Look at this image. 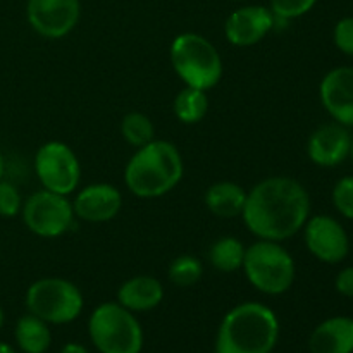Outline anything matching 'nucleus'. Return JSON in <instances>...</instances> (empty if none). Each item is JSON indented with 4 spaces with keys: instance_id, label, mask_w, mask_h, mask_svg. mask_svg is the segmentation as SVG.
<instances>
[{
    "instance_id": "f257e3e1",
    "label": "nucleus",
    "mask_w": 353,
    "mask_h": 353,
    "mask_svg": "<svg viewBox=\"0 0 353 353\" xmlns=\"http://www.w3.org/2000/svg\"><path fill=\"white\" fill-rule=\"evenodd\" d=\"M310 217V195L290 176H271L247 192L241 219L259 240L285 241L295 236Z\"/></svg>"
},
{
    "instance_id": "f03ea898",
    "label": "nucleus",
    "mask_w": 353,
    "mask_h": 353,
    "mask_svg": "<svg viewBox=\"0 0 353 353\" xmlns=\"http://www.w3.org/2000/svg\"><path fill=\"white\" fill-rule=\"evenodd\" d=\"M185 164L178 147L168 140H152L137 148L124 168V185L138 199H159L179 185Z\"/></svg>"
},
{
    "instance_id": "7ed1b4c3",
    "label": "nucleus",
    "mask_w": 353,
    "mask_h": 353,
    "mask_svg": "<svg viewBox=\"0 0 353 353\" xmlns=\"http://www.w3.org/2000/svg\"><path fill=\"white\" fill-rule=\"evenodd\" d=\"M279 338L274 310L259 302H245L224 316L217 331L216 353H271Z\"/></svg>"
},
{
    "instance_id": "20e7f679",
    "label": "nucleus",
    "mask_w": 353,
    "mask_h": 353,
    "mask_svg": "<svg viewBox=\"0 0 353 353\" xmlns=\"http://www.w3.org/2000/svg\"><path fill=\"white\" fill-rule=\"evenodd\" d=\"M171 64L185 86L209 92L223 78V59L210 40L199 33H181L169 48Z\"/></svg>"
},
{
    "instance_id": "39448f33",
    "label": "nucleus",
    "mask_w": 353,
    "mask_h": 353,
    "mask_svg": "<svg viewBox=\"0 0 353 353\" xmlns=\"http://www.w3.org/2000/svg\"><path fill=\"white\" fill-rule=\"evenodd\" d=\"M245 278L264 295H283L295 281L296 268L292 254L279 241L257 240L245 248Z\"/></svg>"
},
{
    "instance_id": "423d86ee",
    "label": "nucleus",
    "mask_w": 353,
    "mask_h": 353,
    "mask_svg": "<svg viewBox=\"0 0 353 353\" xmlns=\"http://www.w3.org/2000/svg\"><path fill=\"white\" fill-rule=\"evenodd\" d=\"M88 334L100 353H140L143 348L140 323L117 302H105L93 310Z\"/></svg>"
},
{
    "instance_id": "0eeeda50",
    "label": "nucleus",
    "mask_w": 353,
    "mask_h": 353,
    "mask_svg": "<svg viewBox=\"0 0 353 353\" xmlns=\"http://www.w3.org/2000/svg\"><path fill=\"white\" fill-rule=\"evenodd\" d=\"M28 312L47 324H68L78 319L85 300L74 283L64 278H41L31 283L24 296Z\"/></svg>"
},
{
    "instance_id": "6e6552de",
    "label": "nucleus",
    "mask_w": 353,
    "mask_h": 353,
    "mask_svg": "<svg viewBox=\"0 0 353 353\" xmlns=\"http://www.w3.org/2000/svg\"><path fill=\"white\" fill-rule=\"evenodd\" d=\"M34 172L43 190L59 195H71L81 181L78 155L64 141H47L34 155Z\"/></svg>"
},
{
    "instance_id": "1a4fd4ad",
    "label": "nucleus",
    "mask_w": 353,
    "mask_h": 353,
    "mask_svg": "<svg viewBox=\"0 0 353 353\" xmlns=\"http://www.w3.org/2000/svg\"><path fill=\"white\" fill-rule=\"evenodd\" d=\"M24 224L40 238H59L71 230L76 216L68 196L38 190L23 202L21 209Z\"/></svg>"
},
{
    "instance_id": "9d476101",
    "label": "nucleus",
    "mask_w": 353,
    "mask_h": 353,
    "mask_svg": "<svg viewBox=\"0 0 353 353\" xmlns=\"http://www.w3.org/2000/svg\"><path fill=\"white\" fill-rule=\"evenodd\" d=\"M26 17L34 33L59 40L71 33L81 17L79 0H28Z\"/></svg>"
},
{
    "instance_id": "9b49d317",
    "label": "nucleus",
    "mask_w": 353,
    "mask_h": 353,
    "mask_svg": "<svg viewBox=\"0 0 353 353\" xmlns=\"http://www.w3.org/2000/svg\"><path fill=\"white\" fill-rule=\"evenodd\" d=\"M302 230L307 250L317 261L324 264H340L347 259L350 252V240L338 219L319 214L309 217Z\"/></svg>"
},
{
    "instance_id": "f8f14e48",
    "label": "nucleus",
    "mask_w": 353,
    "mask_h": 353,
    "mask_svg": "<svg viewBox=\"0 0 353 353\" xmlns=\"http://www.w3.org/2000/svg\"><path fill=\"white\" fill-rule=\"evenodd\" d=\"M274 23L276 17L269 7L245 6L228 16L224 37L234 47H252L271 33Z\"/></svg>"
},
{
    "instance_id": "ddd939ff",
    "label": "nucleus",
    "mask_w": 353,
    "mask_h": 353,
    "mask_svg": "<svg viewBox=\"0 0 353 353\" xmlns=\"http://www.w3.org/2000/svg\"><path fill=\"white\" fill-rule=\"evenodd\" d=\"M72 203V210L78 219L85 223H109L123 207V195L109 183H95L81 188Z\"/></svg>"
},
{
    "instance_id": "4468645a",
    "label": "nucleus",
    "mask_w": 353,
    "mask_h": 353,
    "mask_svg": "<svg viewBox=\"0 0 353 353\" xmlns=\"http://www.w3.org/2000/svg\"><path fill=\"white\" fill-rule=\"evenodd\" d=\"M319 99L338 124L353 128V68L331 69L319 85Z\"/></svg>"
},
{
    "instance_id": "2eb2a0df",
    "label": "nucleus",
    "mask_w": 353,
    "mask_h": 353,
    "mask_svg": "<svg viewBox=\"0 0 353 353\" xmlns=\"http://www.w3.org/2000/svg\"><path fill=\"white\" fill-rule=\"evenodd\" d=\"M352 134L338 123L317 128L307 140V155L319 168H336L350 157Z\"/></svg>"
},
{
    "instance_id": "dca6fc26",
    "label": "nucleus",
    "mask_w": 353,
    "mask_h": 353,
    "mask_svg": "<svg viewBox=\"0 0 353 353\" xmlns=\"http://www.w3.org/2000/svg\"><path fill=\"white\" fill-rule=\"evenodd\" d=\"M312 353H353V319L330 317L312 331L309 340Z\"/></svg>"
},
{
    "instance_id": "f3484780",
    "label": "nucleus",
    "mask_w": 353,
    "mask_h": 353,
    "mask_svg": "<svg viewBox=\"0 0 353 353\" xmlns=\"http://www.w3.org/2000/svg\"><path fill=\"white\" fill-rule=\"evenodd\" d=\"M164 300V286L154 276L140 274L124 281L117 290V303L130 312H147Z\"/></svg>"
},
{
    "instance_id": "a211bd4d",
    "label": "nucleus",
    "mask_w": 353,
    "mask_h": 353,
    "mask_svg": "<svg viewBox=\"0 0 353 353\" xmlns=\"http://www.w3.org/2000/svg\"><path fill=\"white\" fill-rule=\"evenodd\" d=\"M245 200H247V192L243 190V186L233 181L214 183L203 195V202H205L209 212L219 219L241 217Z\"/></svg>"
},
{
    "instance_id": "6ab92c4d",
    "label": "nucleus",
    "mask_w": 353,
    "mask_h": 353,
    "mask_svg": "<svg viewBox=\"0 0 353 353\" xmlns=\"http://www.w3.org/2000/svg\"><path fill=\"white\" fill-rule=\"evenodd\" d=\"M14 336H16L17 347L24 353H45L52 343L48 324L33 314H26L17 321Z\"/></svg>"
},
{
    "instance_id": "aec40b11",
    "label": "nucleus",
    "mask_w": 353,
    "mask_h": 353,
    "mask_svg": "<svg viewBox=\"0 0 353 353\" xmlns=\"http://www.w3.org/2000/svg\"><path fill=\"white\" fill-rule=\"evenodd\" d=\"M245 259V245L234 236H223L209 248V261L216 271L230 274L240 271Z\"/></svg>"
},
{
    "instance_id": "412c9836",
    "label": "nucleus",
    "mask_w": 353,
    "mask_h": 353,
    "mask_svg": "<svg viewBox=\"0 0 353 353\" xmlns=\"http://www.w3.org/2000/svg\"><path fill=\"white\" fill-rule=\"evenodd\" d=\"M172 110L183 124H199L200 121H203V117L207 116V110H209L207 93L203 90L185 86L176 95L174 102H172Z\"/></svg>"
},
{
    "instance_id": "4be33fe9",
    "label": "nucleus",
    "mask_w": 353,
    "mask_h": 353,
    "mask_svg": "<svg viewBox=\"0 0 353 353\" xmlns=\"http://www.w3.org/2000/svg\"><path fill=\"white\" fill-rule=\"evenodd\" d=\"M121 134L128 145L140 148L155 140V128L150 117L145 114L130 112L121 121Z\"/></svg>"
},
{
    "instance_id": "5701e85b",
    "label": "nucleus",
    "mask_w": 353,
    "mask_h": 353,
    "mask_svg": "<svg viewBox=\"0 0 353 353\" xmlns=\"http://www.w3.org/2000/svg\"><path fill=\"white\" fill-rule=\"evenodd\" d=\"M169 281L179 288L195 286L203 276V265L195 255H179L169 265Z\"/></svg>"
},
{
    "instance_id": "b1692460",
    "label": "nucleus",
    "mask_w": 353,
    "mask_h": 353,
    "mask_svg": "<svg viewBox=\"0 0 353 353\" xmlns=\"http://www.w3.org/2000/svg\"><path fill=\"white\" fill-rule=\"evenodd\" d=\"M316 3L317 0H271L269 9L274 14L276 19L290 21L305 16Z\"/></svg>"
},
{
    "instance_id": "393cba45",
    "label": "nucleus",
    "mask_w": 353,
    "mask_h": 353,
    "mask_svg": "<svg viewBox=\"0 0 353 353\" xmlns=\"http://www.w3.org/2000/svg\"><path fill=\"white\" fill-rule=\"evenodd\" d=\"M331 199H333L334 209L343 217L353 221V176H345V178L338 179L333 193H331Z\"/></svg>"
},
{
    "instance_id": "a878e982",
    "label": "nucleus",
    "mask_w": 353,
    "mask_h": 353,
    "mask_svg": "<svg viewBox=\"0 0 353 353\" xmlns=\"http://www.w3.org/2000/svg\"><path fill=\"white\" fill-rule=\"evenodd\" d=\"M23 209V196L16 185L9 181H0V217H16Z\"/></svg>"
},
{
    "instance_id": "bb28decb",
    "label": "nucleus",
    "mask_w": 353,
    "mask_h": 353,
    "mask_svg": "<svg viewBox=\"0 0 353 353\" xmlns=\"http://www.w3.org/2000/svg\"><path fill=\"white\" fill-rule=\"evenodd\" d=\"M333 41L341 54L353 57V16L338 21L333 31Z\"/></svg>"
},
{
    "instance_id": "cd10ccee",
    "label": "nucleus",
    "mask_w": 353,
    "mask_h": 353,
    "mask_svg": "<svg viewBox=\"0 0 353 353\" xmlns=\"http://www.w3.org/2000/svg\"><path fill=\"white\" fill-rule=\"evenodd\" d=\"M334 288L340 295L353 299V265L341 269L334 279Z\"/></svg>"
},
{
    "instance_id": "c85d7f7f",
    "label": "nucleus",
    "mask_w": 353,
    "mask_h": 353,
    "mask_svg": "<svg viewBox=\"0 0 353 353\" xmlns=\"http://www.w3.org/2000/svg\"><path fill=\"white\" fill-rule=\"evenodd\" d=\"M59 353H88V350L79 343H68L62 347V350Z\"/></svg>"
},
{
    "instance_id": "c756f323",
    "label": "nucleus",
    "mask_w": 353,
    "mask_h": 353,
    "mask_svg": "<svg viewBox=\"0 0 353 353\" xmlns=\"http://www.w3.org/2000/svg\"><path fill=\"white\" fill-rule=\"evenodd\" d=\"M0 353H16V352H14V348L10 347V345L0 341Z\"/></svg>"
},
{
    "instance_id": "7c9ffc66",
    "label": "nucleus",
    "mask_w": 353,
    "mask_h": 353,
    "mask_svg": "<svg viewBox=\"0 0 353 353\" xmlns=\"http://www.w3.org/2000/svg\"><path fill=\"white\" fill-rule=\"evenodd\" d=\"M3 172H6V162H3V155L2 152H0V181H2L3 178Z\"/></svg>"
},
{
    "instance_id": "2f4dec72",
    "label": "nucleus",
    "mask_w": 353,
    "mask_h": 353,
    "mask_svg": "<svg viewBox=\"0 0 353 353\" xmlns=\"http://www.w3.org/2000/svg\"><path fill=\"white\" fill-rule=\"evenodd\" d=\"M3 324V312H2V307H0V327H2Z\"/></svg>"
},
{
    "instance_id": "473e14b6",
    "label": "nucleus",
    "mask_w": 353,
    "mask_h": 353,
    "mask_svg": "<svg viewBox=\"0 0 353 353\" xmlns=\"http://www.w3.org/2000/svg\"><path fill=\"white\" fill-rule=\"evenodd\" d=\"M350 157H352V161H353V137H352V148H350Z\"/></svg>"
},
{
    "instance_id": "72a5a7b5",
    "label": "nucleus",
    "mask_w": 353,
    "mask_h": 353,
    "mask_svg": "<svg viewBox=\"0 0 353 353\" xmlns=\"http://www.w3.org/2000/svg\"><path fill=\"white\" fill-rule=\"evenodd\" d=\"M234 2H243V0H234Z\"/></svg>"
}]
</instances>
